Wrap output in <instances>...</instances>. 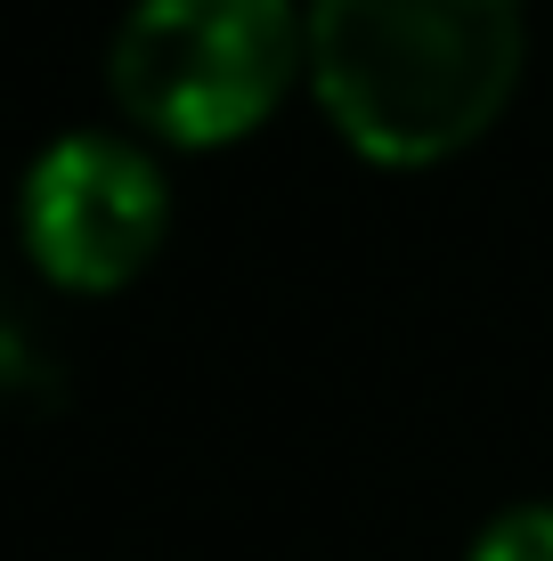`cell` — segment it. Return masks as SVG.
<instances>
[{"mask_svg":"<svg viewBox=\"0 0 553 561\" xmlns=\"http://www.w3.org/2000/svg\"><path fill=\"white\" fill-rule=\"evenodd\" d=\"M521 66V0H301V90L375 171H431L481 147Z\"/></svg>","mask_w":553,"mask_h":561,"instance_id":"cell-1","label":"cell"},{"mask_svg":"<svg viewBox=\"0 0 553 561\" xmlns=\"http://www.w3.org/2000/svg\"><path fill=\"white\" fill-rule=\"evenodd\" d=\"M106 90L147 147H237L301 90V0H130Z\"/></svg>","mask_w":553,"mask_h":561,"instance_id":"cell-2","label":"cell"},{"mask_svg":"<svg viewBox=\"0 0 553 561\" xmlns=\"http://www.w3.org/2000/svg\"><path fill=\"white\" fill-rule=\"evenodd\" d=\"M25 261L57 294H123L171 237V187L139 130H66L16 187Z\"/></svg>","mask_w":553,"mask_h":561,"instance_id":"cell-3","label":"cell"},{"mask_svg":"<svg viewBox=\"0 0 553 561\" xmlns=\"http://www.w3.org/2000/svg\"><path fill=\"white\" fill-rule=\"evenodd\" d=\"M464 561H553V496L505 505L481 520V537L464 546Z\"/></svg>","mask_w":553,"mask_h":561,"instance_id":"cell-4","label":"cell"},{"mask_svg":"<svg viewBox=\"0 0 553 561\" xmlns=\"http://www.w3.org/2000/svg\"><path fill=\"white\" fill-rule=\"evenodd\" d=\"M57 391V366H49V351L25 334V325L0 309V415H33L42 399Z\"/></svg>","mask_w":553,"mask_h":561,"instance_id":"cell-5","label":"cell"}]
</instances>
